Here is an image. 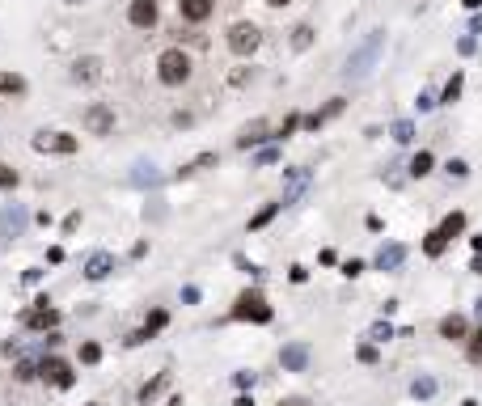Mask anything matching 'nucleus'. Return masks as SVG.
<instances>
[{
    "instance_id": "1",
    "label": "nucleus",
    "mask_w": 482,
    "mask_h": 406,
    "mask_svg": "<svg viewBox=\"0 0 482 406\" xmlns=\"http://www.w3.org/2000/svg\"><path fill=\"white\" fill-rule=\"evenodd\" d=\"M381 51H385V30H373L351 55H347V68H343V76L347 80H364L373 68H377V59H381Z\"/></svg>"
},
{
    "instance_id": "2",
    "label": "nucleus",
    "mask_w": 482,
    "mask_h": 406,
    "mask_svg": "<svg viewBox=\"0 0 482 406\" xmlns=\"http://www.w3.org/2000/svg\"><path fill=\"white\" fill-rule=\"evenodd\" d=\"M191 55L182 51V47H165L161 55H157V76H161V85H186L191 80Z\"/></svg>"
},
{
    "instance_id": "3",
    "label": "nucleus",
    "mask_w": 482,
    "mask_h": 406,
    "mask_svg": "<svg viewBox=\"0 0 482 406\" xmlns=\"http://www.w3.org/2000/svg\"><path fill=\"white\" fill-rule=\"evenodd\" d=\"M229 318H233V322H258V326H267V322H271V305H267V297H263L258 288H246V292L237 297V305H233Z\"/></svg>"
},
{
    "instance_id": "4",
    "label": "nucleus",
    "mask_w": 482,
    "mask_h": 406,
    "mask_svg": "<svg viewBox=\"0 0 482 406\" xmlns=\"http://www.w3.org/2000/svg\"><path fill=\"white\" fill-rule=\"evenodd\" d=\"M258 42H263V34H258L254 21H233V25H229V51H233V55L246 59V55L258 51Z\"/></svg>"
},
{
    "instance_id": "5",
    "label": "nucleus",
    "mask_w": 482,
    "mask_h": 406,
    "mask_svg": "<svg viewBox=\"0 0 482 406\" xmlns=\"http://www.w3.org/2000/svg\"><path fill=\"white\" fill-rule=\"evenodd\" d=\"M80 123H85V131H89V136H110V131H114V110H110V106H102V102H93V106H85Z\"/></svg>"
},
{
    "instance_id": "6",
    "label": "nucleus",
    "mask_w": 482,
    "mask_h": 406,
    "mask_svg": "<svg viewBox=\"0 0 482 406\" xmlns=\"http://www.w3.org/2000/svg\"><path fill=\"white\" fill-rule=\"evenodd\" d=\"M34 148H38V153L72 157V153H76V136H68V131H38V136H34Z\"/></svg>"
},
{
    "instance_id": "7",
    "label": "nucleus",
    "mask_w": 482,
    "mask_h": 406,
    "mask_svg": "<svg viewBox=\"0 0 482 406\" xmlns=\"http://www.w3.org/2000/svg\"><path fill=\"white\" fill-rule=\"evenodd\" d=\"M38 373L55 386V390H72V381H76V373H72V364L68 360H59V356H47L42 364H38Z\"/></svg>"
},
{
    "instance_id": "8",
    "label": "nucleus",
    "mask_w": 482,
    "mask_h": 406,
    "mask_svg": "<svg viewBox=\"0 0 482 406\" xmlns=\"http://www.w3.org/2000/svg\"><path fill=\"white\" fill-rule=\"evenodd\" d=\"M127 21H131L135 30H152V25L161 21V4H157V0H131V4H127Z\"/></svg>"
},
{
    "instance_id": "9",
    "label": "nucleus",
    "mask_w": 482,
    "mask_h": 406,
    "mask_svg": "<svg viewBox=\"0 0 482 406\" xmlns=\"http://www.w3.org/2000/svg\"><path fill=\"white\" fill-rule=\"evenodd\" d=\"M34 305H38V309L25 314V326H30V330H55V326H59V309H51L47 297H38Z\"/></svg>"
},
{
    "instance_id": "10",
    "label": "nucleus",
    "mask_w": 482,
    "mask_h": 406,
    "mask_svg": "<svg viewBox=\"0 0 482 406\" xmlns=\"http://www.w3.org/2000/svg\"><path fill=\"white\" fill-rule=\"evenodd\" d=\"M165 326H169V314H165V309H152V314L144 318V326H140V330L127 339V347H135V343H148V339H152V335H161Z\"/></svg>"
},
{
    "instance_id": "11",
    "label": "nucleus",
    "mask_w": 482,
    "mask_h": 406,
    "mask_svg": "<svg viewBox=\"0 0 482 406\" xmlns=\"http://www.w3.org/2000/svg\"><path fill=\"white\" fill-rule=\"evenodd\" d=\"M25 93H30V80H25L21 72L0 68V102H17V97H25Z\"/></svg>"
},
{
    "instance_id": "12",
    "label": "nucleus",
    "mask_w": 482,
    "mask_h": 406,
    "mask_svg": "<svg viewBox=\"0 0 482 406\" xmlns=\"http://www.w3.org/2000/svg\"><path fill=\"white\" fill-rule=\"evenodd\" d=\"M309 360H313V356H309V347H305V343H288V347L279 352L284 373H305V369H309Z\"/></svg>"
},
{
    "instance_id": "13",
    "label": "nucleus",
    "mask_w": 482,
    "mask_h": 406,
    "mask_svg": "<svg viewBox=\"0 0 482 406\" xmlns=\"http://www.w3.org/2000/svg\"><path fill=\"white\" fill-rule=\"evenodd\" d=\"M402 263H406V246H398V241L381 246V250H377V258H373V267H377V271H398Z\"/></svg>"
},
{
    "instance_id": "14",
    "label": "nucleus",
    "mask_w": 482,
    "mask_h": 406,
    "mask_svg": "<svg viewBox=\"0 0 482 406\" xmlns=\"http://www.w3.org/2000/svg\"><path fill=\"white\" fill-rule=\"evenodd\" d=\"M212 8H216V0H178L182 21H191V25H203L212 17Z\"/></svg>"
},
{
    "instance_id": "15",
    "label": "nucleus",
    "mask_w": 482,
    "mask_h": 406,
    "mask_svg": "<svg viewBox=\"0 0 482 406\" xmlns=\"http://www.w3.org/2000/svg\"><path fill=\"white\" fill-rule=\"evenodd\" d=\"M97 76H102V59H97V55H80V59L72 64V80H76V85H93Z\"/></svg>"
},
{
    "instance_id": "16",
    "label": "nucleus",
    "mask_w": 482,
    "mask_h": 406,
    "mask_svg": "<svg viewBox=\"0 0 482 406\" xmlns=\"http://www.w3.org/2000/svg\"><path fill=\"white\" fill-rule=\"evenodd\" d=\"M267 131H271V123H267V119L246 123V127H241V136H237V148H254V144H263V140H267Z\"/></svg>"
},
{
    "instance_id": "17",
    "label": "nucleus",
    "mask_w": 482,
    "mask_h": 406,
    "mask_svg": "<svg viewBox=\"0 0 482 406\" xmlns=\"http://www.w3.org/2000/svg\"><path fill=\"white\" fill-rule=\"evenodd\" d=\"M110 271H114V258H110L106 250H97V254L85 258V280H106Z\"/></svg>"
},
{
    "instance_id": "18",
    "label": "nucleus",
    "mask_w": 482,
    "mask_h": 406,
    "mask_svg": "<svg viewBox=\"0 0 482 406\" xmlns=\"http://www.w3.org/2000/svg\"><path fill=\"white\" fill-rule=\"evenodd\" d=\"M305 186H309V169H288V191H284V208H288V203H296V199L305 195Z\"/></svg>"
},
{
    "instance_id": "19",
    "label": "nucleus",
    "mask_w": 482,
    "mask_h": 406,
    "mask_svg": "<svg viewBox=\"0 0 482 406\" xmlns=\"http://www.w3.org/2000/svg\"><path fill=\"white\" fill-rule=\"evenodd\" d=\"M470 335V322L462 318V314H449L445 322H440V339H466Z\"/></svg>"
},
{
    "instance_id": "20",
    "label": "nucleus",
    "mask_w": 482,
    "mask_h": 406,
    "mask_svg": "<svg viewBox=\"0 0 482 406\" xmlns=\"http://www.w3.org/2000/svg\"><path fill=\"white\" fill-rule=\"evenodd\" d=\"M432 165H436V157H432L428 148H419V153L411 157V165H406V169H411V178H428V174H432Z\"/></svg>"
},
{
    "instance_id": "21",
    "label": "nucleus",
    "mask_w": 482,
    "mask_h": 406,
    "mask_svg": "<svg viewBox=\"0 0 482 406\" xmlns=\"http://www.w3.org/2000/svg\"><path fill=\"white\" fill-rule=\"evenodd\" d=\"M0 225H4V237H17V233L25 229V212H21V208H8V212L0 216Z\"/></svg>"
},
{
    "instance_id": "22",
    "label": "nucleus",
    "mask_w": 482,
    "mask_h": 406,
    "mask_svg": "<svg viewBox=\"0 0 482 406\" xmlns=\"http://www.w3.org/2000/svg\"><path fill=\"white\" fill-rule=\"evenodd\" d=\"M440 233H445L449 241H453V237H462V233H466V212H449V216L440 220Z\"/></svg>"
},
{
    "instance_id": "23",
    "label": "nucleus",
    "mask_w": 482,
    "mask_h": 406,
    "mask_svg": "<svg viewBox=\"0 0 482 406\" xmlns=\"http://www.w3.org/2000/svg\"><path fill=\"white\" fill-rule=\"evenodd\" d=\"M279 208H284V203H267L263 212H254V216H250V233H258V229H267V225H271V220L279 216Z\"/></svg>"
},
{
    "instance_id": "24",
    "label": "nucleus",
    "mask_w": 482,
    "mask_h": 406,
    "mask_svg": "<svg viewBox=\"0 0 482 406\" xmlns=\"http://www.w3.org/2000/svg\"><path fill=\"white\" fill-rule=\"evenodd\" d=\"M445 250H449V237H445L440 229H432V233H428V241H423V254H428V258H440Z\"/></svg>"
},
{
    "instance_id": "25",
    "label": "nucleus",
    "mask_w": 482,
    "mask_h": 406,
    "mask_svg": "<svg viewBox=\"0 0 482 406\" xmlns=\"http://www.w3.org/2000/svg\"><path fill=\"white\" fill-rule=\"evenodd\" d=\"M432 394H436V381H432V377H415V381H411V398H419V402H428Z\"/></svg>"
},
{
    "instance_id": "26",
    "label": "nucleus",
    "mask_w": 482,
    "mask_h": 406,
    "mask_svg": "<svg viewBox=\"0 0 482 406\" xmlns=\"http://www.w3.org/2000/svg\"><path fill=\"white\" fill-rule=\"evenodd\" d=\"M462 89H466V76H462V72H453V76H449V85H445V97H440V102H449V106H453V102L462 97Z\"/></svg>"
},
{
    "instance_id": "27",
    "label": "nucleus",
    "mask_w": 482,
    "mask_h": 406,
    "mask_svg": "<svg viewBox=\"0 0 482 406\" xmlns=\"http://www.w3.org/2000/svg\"><path fill=\"white\" fill-rule=\"evenodd\" d=\"M390 136H394L398 144H411V140H415V123H411V119H398V123L390 127Z\"/></svg>"
},
{
    "instance_id": "28",
    "label": "nucleus",
    "mask_w": 482,
    "mask_h": 406,
    "mask_svg": "<svg viewBox=\"0 0 482 406\" xmlns=\"http://www.w3.org/2000/svg\"><path fill=\"white\" fill-rule=\"evenodd\" d=\"M216 161H220V157H216V153H199V157H195V161H191V165H182V174H195V169H212V165H216Z\"/></svg>"
},
{
    "instance_id": "29",
    "label": "nucleus",
    "mask_w": 482,
    "mask_h": 406,
    "mask_svg": "<svg viewBox=\"0 0 482 406\" xmlns=\"http://www.w3.org/2000/svg\"><path fill=\"white\" fill-rule=\"evenodd\" d=\"M368 339H373V343H390V339H394V326H390V322L381 318V322H373V330H368Z\"/></svg>"
},
{
    "instance_id": "30",
    "label": "nucleus",
    "mask_w": 482,
    "mask_h": 406,
    "mask_svg": "<svg viewBox=\"0 0 482 406\" xmlns=\"http://www.w3.org/2000/svg\"><path fill=\"white\" fill-rule=\"evenodd\" d=\"M161 390H165V373H157V377H152V381H148V386L140 390V402H152V398H157Z\"/></svg>"
},
{
    "instance_id": "31",
    "label": "nucleus",
    "mask_w": 482,
    "mask_h": 406,
    "mask_svg": "<svg viewBox=\"0 0 482 406\" xmlns=\"http://www.w3.org/2000/svg\"><path fill=\"white\" fill-rule=\"evenodd\" d=\"M17 182H21V174H17L13 165L0 161V191H17Z\"/></svg>"
},
{
    "instance_id": "32",
    "label": "nucleus",
    "mask_w": 482,
    "mask_h": 406,
    "mask_svg": "<svg viewBox=\"0 0 482 406\" xmlns=\"http://www.w3.org/2000/svg\"><path fill=\"white\" fill-rule=\"evenodd\" d=\"M309 42H313V25H296V30H292V47H296V51H305Z\"/></svg>"
},
{
    "instance_id": "33",
    "label": "nucleus",
    "mask_w": 482,
    "mask_h": 406,
    "mask_svg": "<svg viewBox=\"0 0 482 406\" xmlns=\"http://www.w3.org/2000/svg\"><path fill=\"white\" fill-rule=\"evenodd\" d=\"M301 123H305V119H301V114H288V119H284V123H279V127H275V140H288V136H292V131H296V127H301Z\"/></svg>"
},
{
    "instance_id": "34",
    "label": "nucleus",
    "mask_w": 482,
    "mask_h": 406,
    "mask_svg": "<svg viewBox=\"0 0 482 406\" xmlns=\"http://www.w3.org/2000/svg\"><path fill=\"white\" fill-rule=\"evenodd\" d=\"M275 161H279V148L275 144H267V148L254 153V165H275Z\"/></svg>"
},
{
    "instance_id": "35",
    "label": "nucleus",
    "mask_w": 482,
    "mask_h": 406,
    "mask_svg": "<svg viewBox=\"0 0 482 406\" xmlns=\"http://www.w3.org/2000/svg\"><path fill=\"white\" fill-rule=\"evenodd\" d=\"M445 174H449V178H457V182H462V178H470V165H466V161H462V157H453V161H449V165H445Z\"/></svg>"
},
{
    "instance_id": "36",
    "label": "nucleus",
    "mask_w": 482,
    "mask_h": 406,
    "mask_svg": "<svg viewBox=\"0 0 482 406\" xmlns=\"http://www.w3.org/2000/svg\"><path fill=\"white\" fill-rule=\"evenodd\" d=\"M102 360V347L97 343H80V364H97Z\"/></svg>"
},
{
    "instance_id": "37",
    "label": "nucleus",
    "mask_w": 482,
    "mask_h": 406,
    "mask_svg": "<svg viewBox=\"0 0 482 406\" xmlns=\"http://www.w3.org/2000/svg\"><path fill=\"white\" fill-rule=\"evenodd\" d=\"M13 377H17V381H34V377H38V364H34V360H21Z\"/></svg>"
},
{
    "instance_id": "38",
    "label": "nucleus",
    "mask_w": 482,
    "mask_h": 406,
    "mask_svg": "<svg viewBox=\"0 0 482 406\" xmlns=\"http://www.w3.org/2000/svg\"><path fill=\"white\" fill-rule=\"evenodd\" d=\"M343 275H347V280L364 275V263H360V258H347V263H343Z\"/></svg>"
},
{
    "instance_id": "39",
    "label": "nucleus",
    "mask_w": 482,
    "mask_h": 406,
    "mask_svg": "<svg viewBox=\"0 0 482 406\" xmlns=\"http://www.w3.org/2000/svg\"><path fill=\"white\" fill-rule=\"evenodd\" d=\"M356 356H360V364H377V360H381V356H377V347H373V343H364V347H360V352H356Z\"/></svg>"
},
{
    "instance_id": "40",
    "label": "nucleus",
    "mask_w": 482,
    "mask_h": 406,
    "mask_svg": "<svg viewBox=\"0 0 482 406\" xmlns=\"http://www.w3.org/2000/svg\"><path fill=\"white\" fill-rule=\"evenodd\" d=\"M415 106H419V114H428V110L436 106V97H432V93H419V102H415Z\"/></svg>"
},
{
    "instance_id": "41",
    "label": "nucleus",
    "mask_w": 482,
    "mask_h": 406,
    "mask_svg": "<svg viewBox=\"0 0 482 406\" xmlns=\"http://www.w3.org/2000/svg\"><path fill=\"white\" fill-rule=\"evenodd\" d=\"M339 110H343V97H330V106H326V110H322V119H335V114H339Z\"/></svg>"
},
{
    "instance_id": "42",
    "label": "nucleus",
    "mask_w": 482,
    "mask_h": 406,
    "mask_svg": "<svg viewBox=\"0 0 482 406\" xmlns=\"http://www.w3.org/2000/svg\"><path fill=\"white\" fill-rule=\"evenodd\" d=\"M322 123H326V119H322V110H313V114H305V127H309V131H318Z\"/></svg>"
},
{
    "instance_id": "43",
    "label": "nucleus",
    "mask_w": 482,
    "mask_h": 406,
    "mask_svg": "<svg viewBox=\"0 0 482 406\" xmlns=\"http://www.w3.org/2000/svg\"><path fill=\"white\" fill-rule=\"evenodd\" d=\"M135 182L144 186V182H157V174H152V165H140V174H135Z\"/></svg>"
},
{
    "instance_id": "44",
    "label": "nucleus",
    "mask_w": 482,
    "mask_h": 406,
    "mask_svg": "<svg viewBox=\"0 0 482 406\" xmlns=\"http://www.w3.org/2000/svg\"><path fill=\"white\" fill-rule=\"evenodd\" d=\"M233 386H237V390H250V386H254V373H237Z\"/></svg>"
},
{
    "instance_id": "45",
    "label": "nucleus",
    "mask_w": 482,
    "mask_h": 406,
    "mask_svg": "<svg viewBox=\"0 0 482 406\" xmlns=\"http://www.w3.org/2000/svg\"><path fill=\"white\" fill-rule=\"evenodd\" d=\"M288 280H292V284H305V280H309V271H305V267H292V271H288Z\"/></svg>"
},
{
    "instance_id": "46",
    "label": "nucleus",
    "mask_w": 482,
    "mask_h": 406,
    "mask_svg": "<svg viewBox=\"0 0 482 406\" xmlns=\"http://www.w3.org/2000/svg\"><path fill=\"white\" fill-rule=\"evenodd\" d=\"M38 280H42V271H38V267H30V271L21 275V284H38Z\"/></svg>"
},
{
    "instance_id": "47",
    "label": "nucleus",
    "mask_w": 482,
    "mask_h": 406,
    "mask_svg": "<svg viewBox=\"0 0 482 406\" xmlns=\"http://www.w3.org/2000/svg\"><path fill=\"white\" fill-rule=\"evenodd\" d=\"M470 30H474V34H482V13H474V21H470Z\"/></svg>"
},
{
    "instance_id": "48",
    "label": "nucleus",
    "mask_w": 482,
    "mask_h": 406,
    "mask_svg": "<svg viewBox=\"0 0 482 406\" xmlns=\"http://www.w3.org/2000/svg\"><path fill=\"white\" fill-rule=\"evenodd\" d=\"M470 271H474V275H482V250H478V258L470 263Z\"/></svg>"
},
{
    "instance_id": "49",
    "label": "nucleus",
    "mask_w": 482,
    "mask_h": 406,
    "mask_svg": "<svg viewBox=\"0 0 482 406\" xmlns=\"http://www.w3.org/2000/svg\"><path fill=\"white\" fill-rule=\"evenodd\" d=\"M462 4H466L470 13H478V8H482V0H462Z\"/></svg>"
},
{
    "instance_id": "50",
    "label": "nucleus",
    "mask_w": 482,
    "mask_h": 406,
    "mask_svg": "<svg viewBox=\"0 0 482 406\" xmlns=\"http://www.w3.org/2000/svg\"><path fill=\"white\" fill-rule=\"evenodd\" d=\"M233 406H254V398H250V394H241V398H237Z\"/></svg>"
},
{
    "instance_id": "51",
    "label": "nucleus",
    "mask_w": 482,
    "mask_h": 406,
    "mask_svg": "<svg viewBox=\"0 0 482 406\" xmlns=\"http://www.w3.org/2000/svg\"><path fill=\"white\" fill-rule=\"evenodd\" d=\"M267 4H271V8H284V4H288V0H267Z\"/></svg>"
},
{
    "instance_id": "52",
    "label": "nucleus",
    "mask_w": 482,
    "mask_h": 406,
    "mask_svg": "<svg viewBox=\"0 0 482 406\" xmlns=\"http://www.w3.org/2000/svg\"><path fill=\"white\" fill-rule=\"evenodd\" d=\"M64 4H85V0H64Z\"/></svg>"
},
{
    "instance_id": "53",
    "label": "nucleus",
    "mask_w": 482,
    "mask_h": 406,
    "mask_svg": "<svg viewBox=\"0 0 482 406\" xmlns=\"http://www.w3.org/2000/svg\"><path fill=\"white\" fill-rule=\"evenodd\" d=\"M169 406H182V398H174V402H169Z\"/></svg>"
},
{
    "instance_id": "54",
    "label": "nucleus",
    "mask_w": 482,
    "mask_h": 406,
    "mask_svg": "<svg viewBox=\"0 0 482 406\" xmlns=\"http://www.w3.org/2000/svg\"><path fill=\"white\" fill-rule=\"evenodd\" d=\"M462 406H478V402H474V398H470V402H462Z\"/></svg>"
},
{
    "instance_id": "55",
    "label": "nucleus",
    "mask_w": 482,
    "mask_h": 406,
    "mask_svg": "<svg viewBox=\"0 0 482 406\" xmlns=\"http://www.w3.org/2000/svg\"><path fill=\"white\" fill-rule=\"evenodd\" d=\"M478 318H482V301H478Z\"/></svg>"
},
{
    "instance_id": "56",
    "label": "nucleus",
    "mask_w": 482,
    "mask_h": 406,
    "mask_svg": "<svg viewBox=\"0 0 482 406\" xmlns=\"http://www.w3.org/2000/svg\"><path fill=\"white\" fill-rule=\"evenodd\" d=\"M85 406H97V402H85Z\"/></svg>"
}]
</instances>
